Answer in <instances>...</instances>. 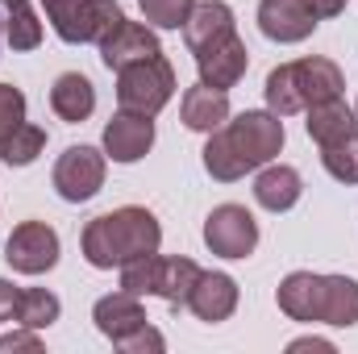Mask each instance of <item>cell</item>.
<instances>
[{"label":"cell","instance_id":"cell-23","mask_svg":"<svg viewBox=\"0 0 358 354\" xmlns=\"http://www.w3.org/2000/svg\"><path fill=\"white\" fill-rule=\"evenodd\" d=\"M321 325H338V330L358 325V279L325 275V317H321Z\"/></svg>","mask_w":358,"mask_h":354},{"label":"cell","instance_id":"cell-12","mask_svg":"<svg viewBox=\"0 0 358 354\" xmlns=\"http://www.w3.org/2000/svg\"><path fill=\"white\" fill-rule=\"evenodd\" d=\"M155 146V117H142V113H117L108 125H104V155L113 163H138L146 159Z\"/></svg>","mask_w":358,"mask_h":354},{"label":"cell","instance_id":"cell-21","mask_svg":"<svg viewBox=\"0 0 358 354\" xmlns=\"http://www.w3.org/2000/svg\"><path fill=\"white\" fill-rule=\"evenodd\" d=\"M308 113V138L317 142V146H334V142H342V138H350L358 134V113L342 100V96H334V100H321V104H313V108H304Z\"/></svg>","mask_w":358,"mask_h":354},{"label":"cell","instance_id":"cell-9","mask_svg":"<svg viewBox=\"0 0 358 354\" xmlns=\"http://www.w3.org/2000/svg\"><path fill=\"white\" fill-rule=\"evenodd\" d=\"M204 246L221 259H250L259 246V221L246 204H217L204 217Z\"/></svg>","mask_w":358,"mask_h":354},{"label":"cell","instance_id":"cell-29","mask_svg":"<svg viewBox=\"0 0 358 354\" xmlns=\"http://www.w3.org/2000/svg\"><path fill=\"white\" fill-rule=\"evenodd\" d=\"M163 346H167V342H163V334H159L150 321H146L138 334H129L125 342H117V351H121V354H146V351H150V354H163Z\"/></svg>","mask_w":358,"mask_h":354},{"label":"cell","instance_id":"cell-13","mask_svg":"<svg viewBox=\"0 0 358 354\" xmlns=\"http://www.w3.org/2000/svg\"><path fill=\"white\" fill-rule=\"evenodd\" d=\"M275 300H279V313L283 317L313 325V321L325 317V275H317V271H292L279 283Z\"/></svg>","mask_w":358,"mask_h":354},{"label":"cell","instance_id":"cell-5","mask_svg":"<svg viewBox=\"0 0 358 354\" xmlns=\"http://www.w3.org/2000/svg\"><path fill=\"white\" fill-rule=\"evenodd\" d=\"M42 8L67 46H100V38H108L125 21L117 0H42Z\"/></svg>","mask_w":358,"mask_h":354},{"label":"cell","instance_id":"cell-7","mask_svg":"<svg viewBox=\"0 0 358 354\" xmlns=\"http://www.w3.org/2000/svg\"><path fill=\"white\" fill-rule=\"evenodd\" d=\"M342 8L346 0H259V29L279 46H296Z\"/></svg>","mask_w":358,"mask_h":354},{"label":"cell","instance_id":"cell-11","mask_svg":"<svg viewBox=\"0 0 358 354\" xmlns=\"http://www.w3.org/2000/svg\"><path fill=\"white\" fill-rule=\"evenodd\" d=\"M155 55H163L159 34H155L150 25H142V21H129V17H125L108 38H100V63H104L108 71H121V67L142 63V59H155Z\"/></svg>","mask_w":358,"mask_h":354},{"label":"cell","instance_id":"cell-1","mask_svg":"<svg viewBox=\"0 0 358 354\" xmlns=\"http://www.w3.org/2000/svg\"><path fill=\"white\" fill-rule=\"evenodd\" d=\"M279 150H283V117H275L271 108H246L225 125H217L200 155H204V171L217 183H234L275 163Z\"/></svg>","mask_w":358,"mask_h":354},{"label":"cell","instance_id":"cell-27","mask_svg":"<svg viewBox=\"0 0 358 354\" xmlns=\"http://www.w3.org/2000/svg\"><path fill=\"white\" fill-rule=\"evenodd\" d=\"M138 4L155 29H183L187 13L196 8V0H138Z\"/></svg>","mask_w":358,"mask_h":354},{"label":"cell","instance_id":"cell-4","mask_svg":"<svg viewBox=\"0 0 358 354\" xmlns=\"http://www.w3.org/2000/svg\"><path fill=\"white\" fill-rule=\"evenodd\" d=\"M200 279V267L183 255H146L121 267V288L134 296H163L171 309H187V296Z\"/></svg>","mask_w":358,"mask_h":354},{"label":"cell","instance_id":"cell-26","mask_svg":"<svg viewBox=\"0 0 358 354\" xmlns=\"http://www.w3.org/2000/svg\"><path fill=\"white\" fill-rule=\"evenodd\" d=\"M321 163H325V171L338 183H346V187L358 183V134L334 142V146H321Z\"/></svg>","mask_w":358,"mask_h":354},{"label":"cell","instance_id":"cell-31","mask_svg":"<svg viewBox=\"0 0 358 354\" xmlns=\"http://www.w3.org/2000/svg\"><path fill=\"white\" fill-rule=\"evenodd\" d=\"M17 296H21V288L8 283V279H0V321H13V313H17Z\"/></svg>","mask_w":358,"mask_h":354},{"label":"cell","instance_id":"cell-24","mask_svg":"<svg viewBox=\"0 0 358 354\" xmlns=\"http://www.w3.org/2000/svg\"><path fill=\"white\" fill-rule=\"evenodd\" d=\"M59 313H63V304H59L55 292H46V288H21L13 321L25 325V330H50L59 321Z\"/></svg>","mask_w":358,"mask_h":354},{"label":"cell","instance_id":"cell-19","mask_svg":"<svg viewBox=\"0 0 358 354\" xmlns=\"http://www.w3.org/2000/svg\"><path fill=\"white\" fill-rule=\"evenodd\" d=\"M304 196V179L296 167H287V163H267V167H259V176H255V200L267 208V213H287V208H296V200Z\"/></svg>","mask_w":358,"mask_h":354},{"label":"cell","instance_id":"cell-17","mask_svg":"<svg viewBox=\"0 0 358 354\" xmlns=\"http://www.w3.org/2000/svg\"><path fill=\"white\" fill-rule=\"evenodd\" d=\"M92 321H96V330L117 346V342H125L129 334H138L150 317H146V309H142V300L134 296V292H113V296H100L96 304H92Z\"/></svg>","mask_w":358,"mask_h":354},{"label":"cell","instance_id":"cell-33","mask_svg":"<svg viewBox=\"0 0 358 354\" xmlns=\"http://www.w3.org/2000/svg\"><path fill=\"white\" fill-rule=\"evenodd\" d=\"M355 113H358V104H355Z\"/></svg>","mask_w":358,"mask_h":354},{"label":"cell","instance_id":"cell-15","mask_svg":"<svg viewBox=\"0 0 358 354\" xmlns=\"http://www.w3.org/2000/svg\"><path fill=\"white\" fill-rule=\"evenodd\" d=\"M246 67H250V50H246V42H242L238 34H229L225 42H217V46H208L204 55H196L200 84H208V88L229 92L234 84H242Z\"/></svg>","mask_w":358,"mask_h":354},{"label":"cell","instance_id":"cell-30","mask_svg":"<svg viewBox=\"0 0 358 354\" xmlns=\"http://www.w3.org/2000/svg\"><path fill=\"white\" fill-rule=\"evenodd\" d=\"M13 351H42V338H38V330H13V334H4L0 338V354H13Z\"/></svg>","mask_w":358,"mask_h":354},{"label":"cell","instance_id":"cell-8","mask_svg":"<svg viewBox=\"0 0 358 354\" xmlns=\"http://www.w3.org/2000/svg\"><path fill=\"white\" fill-rule=\"evenodd\" d=\"M104 171H108V155H100L96 146H67L50 171L55 192L67 200V204H88L92 196L104 187Z\"/></svg>","mask_w":358,"mask_h":354},{"label":"cell","instance_id":"cell-25","mask_svg":"<svg viewBox=\"0 0 358 354\" xmlns=\"http://www.w3.org/2000/svg\"><path fill=\"white\" fill-rule=\"evenodd\" d=\"M42 150H46V129H42V125H29V121H21V125L0 142V159H4L8 167H29Z\"/></svg>","mask_w":358,"mask_h":354},{"label":"cell","instance_id":"cell-18","mask_svg":"<svg viewBox=\"0 0 358 354\" xmlns=\"http://www.w3.org/2000/svg\"><path fill=\"white\" fill-rule=\"evenodd\" d=\"M179 121L196 134H213L217 125L229 121V92L225 88H208V84H196V88L183 92L179 100Z\"/></svg>","mask_w":358,"mask_h":354},{"label":"cell","instance_id":"cell-20","mask_svg":"<svg viewBox=\"0 0 358 354\" xmlns=\"http://www.w3.org/2000/svg\"><path fill=\"white\" fill-rule=\"evenodd\" d=\"M50 108H55L59 121L84 125L92 113H96V88H92V80L80 76V71H63L55 80V88H50Z\"/></svg>","mask_w":358,"mask_h":354},{"label":"cell","instance_id":"cell-22","mask_svg":"<svg viewBox=\"0 0 358 354\" xmlns=\"http://www.w3.org/2000/svg\"><path fill=\"white\" fill-rule=\"evenodd\" d=\"M0 42L13 50L42 46V21H38L29 0H0Z\"/></svg>","mask_w":358,"mask_h":354},{"label":"cell","instance_id":"cell-6","mask_svg":"<svg viewBox=\"0 0 358 354\" xmlns=\"http://www.w3.org/2000/svg\"><path fill=\"white\" fill-rule=\"evenodd\" d=\"M171 96H176V67L163 55L142 59V63H129V67L117 71V104L125 113L159 117Z\"/></svg>","mask_w":358,"mask_h":354},{"label":"cell","instance_id":"cell-14","mask_svg":"<svg viewBox=\"0 0 358 354\" xmlns=\"http://www.w3.org/2000/svg\"><path fill=\"white\" fill-rule=\"evenodd\" d=\"M229 34H238V21H234V8L225 0H196V8L183 21V42L192 55H204L208 46L225 42Z\"/></svg>","mask_w":358,"mask_h":354},{"label":"cell","instance_id":"cell-2","mask_svg":"<svg viewBox=\"0 0 358 354\" xmlns=\"http://www.w3.org/2000/svg\"><path fill=\"white\" fill-rule=\"evenodd\" d=\"M163 242V225L150 208L142 204H125V208H113V213H100L84 225V259H88L96 271H121L134 259H146L155 255Z\"/></svg>","mask_w":358,"mask_h":354},{"label":"cell","instance_id":"cell-16","mask_svg":"<svg viewBox=\"0 0 358 354\" xmlns=\"http://www.w3.org/2000/svg\"><path fill=\"white\" fill-rule=\"evenodd\" d=\"M187 309L208 325L229 321L234 309H238V279L225 275V271H200V279H196V288L187 296Z\"/></svg>","mask_w":358,"mask_h":354},{"label":"cell","instance_id":"cell-32","mask_svg":"<svg viewBox=\"0 0 358 354\" xmlns=\"http://www.w3.org/2000/svg\"><path fill=\"white\" fill-rule=\"evenodd\" d=\"M287 351L300 354V351H321V354H334V342H325V338H296V342H287Z\"/></svg>","mask_w":358,"mask_h":354},{"label":"cell","instance_id":"cell-3","mask_svg":"<svg viewBox=\"0 0 358 354\" xmlns=\"http://www.w3.org/2000/svg\"><path fill=\"white\" fill-rule=\"evenodd\" d=\"M346 88V76L334 59L325 55H308V59H296V63H279L267 71V84H263V96H267V108L275 117H296L321 100H334Z\"/></svg>","mask_w":358,"mask_h":354},{"label":"cell","instance_id":"cell-28","mask_svg":"<svg viewBox=\"0 0 358 354\" xmlns=\"http://www.w3.org/2000/svg\"><path fill=\"white\" fill-rule=\"evenodd\" d=\"M25 121V92L13 84H0V142Z\"/></svg>","mask_w":358,"mask_h":354},{"label":"cell","instance_id":"cell-10","mask_svg":"<svg viewBox=\"0 0 358 354\" xmlns=\"http://www.w3.org/2000/svg\"><path fill=\"white\" fill-rule=\"evenodd\" d=\"M59 234L46 221H21L4 242V263L17 275H46L59 267Z\"/></svg>","mask_w":358,"mask_h":354}]
</instances>
